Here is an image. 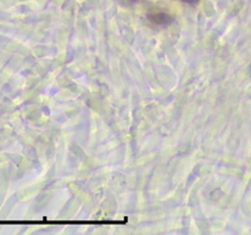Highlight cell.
<instances>
[{"label":"cell","mask_w":251,"mask_h":235,"mask_svg":"<svg viewBox=\"0 0 251 235\" xmlns=\"http://www.w3.org/2000/svg\"><path fill=\"white\" fill-rule=\"evenodd\" d=\"M147 19L150 20V23L157 26H167L174 21V18L162 10H150Z\"/></svg>","instance_id":"6da1fadb"},{"label":"cell","mask_w":251,"mask_h":235,"mask_svg":"<svg viewBox=\"0 0 251 235\" xmlns=\"http://www.w3.org/2000/svg\"><path fill=\"white\" fill-rule=\"evenodd\" d=\"M182 3L185 4H188V5H195V4H197L200 0H181Z\"/></svg>","instance_id":"7a4b0ae2"},{"label":"cell","mask_w":251,"mask_h":235,"mask_svg":"<svg viewBox=\"0 0 251 235\" xmlns=\"http://www.w3.org/2000/svg\"><path fill=\"white\" fill-rule=\"evenodd\" d=\"M128 1H137V0H128Z\"/></svg>","instance_id":"3957f363"}]
</instances>
